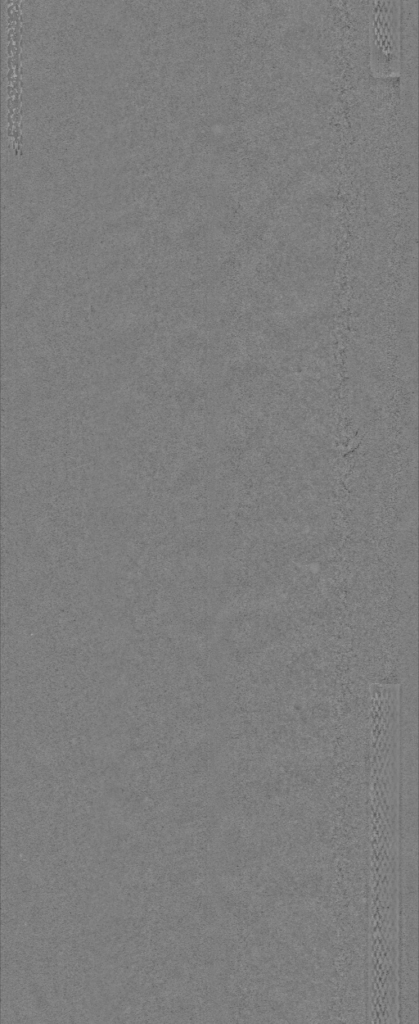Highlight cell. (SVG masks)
Here are the masks:
<instances>
[{"label":"cell","mask_w":419,"mask_h":1024,"mask_svg":"<svg viewBox=\"0 0 419 1024\" xmlns=\"http://www.w3.org/2000/svg\"><path fill=\"white\" fill-rule=\"evenodd\" d=\"M399 1H374L369 14L370 69L378 78L396 77L401 66Z\"/></svg>","instance_id":"1"}]
</instances>
